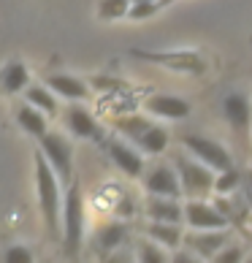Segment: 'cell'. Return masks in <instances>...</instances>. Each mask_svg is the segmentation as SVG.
Here are the masks:
<instances>
[{
  "label": "cell",
  "mask_w": 252,
  "mask_h": 263,
  "mask_svg": "<svg viewBox=\"0 0 252 263\" xmlns=\"http://www.w3.org/2000/svg\"><path fill=\"white\" fill-rule=\"evenodd\" d=\"M60 184L63 182L49 165V160L44 155H35V193H38L41 214H44V222L49 228L52 239L60 236V214H63V201H65Z\"/></svg>",
  "instance_id": "cell-1"
},
{
  "label": "cell",
  "mask_w": 252,
  "mask_h": 263,
  "mask_svg": "<svg viewBox=\"0 0 252 263\" xmlns=\"http://www.w3.org/2000/svg\"><path fill=\"white\" fill-rule=\"evenodd\" d=\"M173 168L179 174L182 193L187 198H206L209 193H215V168H209L206 163H201L198 158L190 160L185 155H173Z\"/></svg>",
  "instance_id": "cell-2"
},
{
  "label": "cell",
  "mask_w": 252,
  "mask_h": 263,
  "mask_svg": "<svg viewBox=\"0 0 252 263\" xmlns=\"http://www.w3.org/2000/svg\"><path fill=\"white\" fill-rule=\"evenodd\" d=\"M84 239V198L79 184H68L63 201V245L68 255H76Z\"/></svg>",
  "instance_id": "cell-3"
},
{
  "label": "cell",
  "mask_w": 252,
  "mask_h": 263,
  "mask_svg": "<svg viewBox=\"0 0 252 263\" xmlns=\"http://www.w3.org/2000/svg\"><path fill=\"white\" fill-rule=\"evenodd\" d=\"M41 155L49 160V165L54 168L57 177H60V182L71 184V174H73V147H71V141L60 133L46 130L41 136Z\"/></svg>",
  "instance_id": "cell-4"
},
{
  "label": "cell",
  "mask_w": 252,
  "mask_h": 263,
  "mask_svg": "<svg viewBox=\"0 0 252 263\" xmlns=\"http://www.w3.org/2000/svg\"><path fill=\"white\" fill-rule=\"evenodd\" d=\"M182 144H185V149H190L201 163H206L209 168H215V171H228V168H234V155H230L225 147H222L220 141L209 139V136L187 133L185 139H182Z\"/></svg>",
  "instance_id": "cell-5"
},
{
  "label": "cell",
  "mask_w": 252,
  "mask_h": 263,
  "mask_svg": "<svg viewBox=\"0 0 252 263\" xmlns=\"http://www.w3.org/2000/svg\"><path fill=\"white\" fill-rule=\"evenodd\" d=\"M230 241V228H211V231H192L185 233V245L198 260H215V255Z\"/></svg>",
  "instance_id": "cell-6"
},
{
  "label": "cell",
  "mask_w": 252,
  "mask_h": 263,
  "mask_svg": "<svg viewBox=\"0 0 252 263\" xmlns=\"http://www.w3.org/2000/svg\"><path fill=\"white\" fill-rule=\"evenodd\" d=\"M185 222L192 231H211V228H228L230 220L222 214L217 203H209L203 198H190L185 203Z\"/></svg>",
  "instance_id": "cell-7"
},
{
  "label": "cell",
  "mask_w": 252,
  "mask_h": 263,
  "mask_svg": "<svg viewBox=\"0 0 252 263\" xmlns=\"http://www.w3.org/2000/svg\"><path fill=\"white\" fill-rule=\"evenodd\" d=\"M144 187H147L149 196H171V198L185 196L179 174L173 165H154V168H149L144 174Z\"/></svg>",
  "instance_id": "cell-8"
},
{
  "label": "cell",
  "mask_w": 252,
  "mask_h": 263,
  "mask_svg": "<svg viewBox=\"0 0 252 263\" xmlns=\"http://www.w3.org/2000/svg\"><path fill=\"white\" fill-rule=\"evenodd\" d=\"M65 128L71 130L76 139H95V141H101L103 139V128L98 125V120L84 109V106H79L76 101H71V106L65 109Z\"/></svg>",
  "instance_id": "cell-9"
},
{
  "label": "cell",
  "mask_w": 252,
  "mask_h": 263,
  "mask_svg": "<svg viewBox=\"0 0 252 263\" xmlns=\"http://www.w3.org/2000/svg\"><path fill=\"white\" fill-rule=\"evenodd\" d=\"M144 109L152 117H160V120H185V117H190L192 106L185 98H179V95L158 92V95H152V98H147Z\"/></svg>",
  "instance_id": "cell-10"
},
{
  "label": "cell",
  "mask_w": 252,
  "mask_h": 263,
  "mask_svg": "<svg viewBox=\"0 0 252 263\" xmlns=\"http://www.w3.org/2000/svg\"><path fill=\"white\" fill-rule=\"evenodd\" d=\"M109 158L122 174H128L133 179L144 174V152L139 147H130V144H125L120 139H111L109 141Z\"/></svg>",
  "instance_id": "cell-11"
},
{
  "label": "cell",
  "mask_w": 252,
  "mask_h": 263,
  "mask_svg": "<svg viewBox=\"0 0 252 263\" xmlns=\"http://www.w3.org/2000/svg\"><path fill=\"white\" fill-rule=\"evenodd\" d=\"M133 54L149 63L177 68V71H185V73H203V63L196 52H133Z\"/></svg>",
  "instance_id": "cell-12"
},
{
  "label": "cell",
  "mask_w": 252,
  "mask_h": 263,
  "mask_svg": "<svg viewBox=\"0 0 252 263\" xmlns=\"http://www.w3.org/2000/svg\"><path fill=\"white\" fill-rule=\"evenodd\" d=\"M144 212L149 220L158 222H185V203H179V198L171 196H149Z\"/></svg>",
  "instance_id": "cell-13"
},
{
  "label": "cell",
  "mask_w": 252,
  "mask_h": 263,
  "mask_svg": "<svg viewBox=\"0 0 252 263\" xmlns=\"http://www.w3.org/2000/svg\"><path fill=\"white\" fill-rule=\"evenodd\" d=\"M222 114H225L228 125L239 133H244L252 128V106L247 101V95L241 92H230L225 101H222Z\"/></svg>",
  "instance_id": "cell-14"
},
{
  "label": "cell",
  "mask_w": 252,
  "mask_h": 263,
  "mask_svg": "<svg viewBox=\"0 0 252 263\" xmlns=\"http://www.w3.org/2000/svg\"><path fill=\"white\" fill-rule=\"evenodd\" d=\"M46 84L54 90V95L68 98V101H84V98H90V87H87V82H82L79 76L49 73V76H46Z\"/></svg>",
  "instance_id": "cell-15"
},
{
  "label": "cell",
  "mask_w": 252,
  "mask_h": 263,
  "mask_svg": "<svg viewBox=\"0 0 252 263\" xmlns=\"http://www.w3.org/2000/svg\"><path fill=\"white\" fill-rule=\"evenodd\" d=\"M147 236L154 239L158 245H163L166 250H177L185 239V231H182V222H158L152 220L147 226Z\"/></svg>",
  "instance_id": "cell-16"
},
{
  "label": "cell",
  "mask_w": 252,
  "mask_h": 263,
  "mask_svg": "<svg viewBox=\"0 0 252 263\" xmlns=\"http://www.w3.org/2000/svg\"><path fill=\"white\" fill-rule=\"evenodd\" d=\"M125 239H128V226L125 222H109L95 233V250H98V255H109L111 250L125 245Z\"/></svg>",
  "instance_id": "cell-17"
},
{
  "label": "cell",
  "mask_w": 252,
  "mask_h": 263,
  "mask_svg": "<svg viewBox=\"0 0 252 263\" xmlns=\"http://www.w3.org/2000/svg\"><path fill=\"white\" fill-rule=\"evenodd\" d=\"M168 141H171V133L163 128V125H154V122H152L149 128L144 130L133 144H135V147H139L144 155H163V152L168 149Z\"/></svg>",
  "instance_id": "cell-18"
},
{
  "label": "cell",
  "mask_w": 252,
  "mask_h": 263,
  "mask_svg": "<svg viewBox=\"0 0 252 263\" xmlns=\"http://www.w3.org/2000/svg\"><path fill=\"white\" fill-rule=\"evenodd\" d=\"M16 122H19V128H22L25 133L35 136V139H41V136L46 133V114L38 109V106H33V103L19 106L16 109Z\"/></svg>",
  "instance_id": "cell-19"
},
{
  "label": "cell",
  "mask_w": 252,
  "mask_h": 263,
  "mask_svg": "<svg viewBox=\"0 0 252 263\" xmlns=\"http://www.w3.org/2000/svg\"><path fill=\"white\" fill-rule=\"evenodd\" d=\"M25 98H27V103L38 106L44 114H57V98H54V90L49 84L46 87H41V84L25 87Z\"/></svg>",
  "instance_id": "cell-20"
},
{
  "label": "cell",
  "mask_w": 252,
  "mask_h": 263,
  "mask_svg": "<svg viewBox=\"0 0 252 263\" xmlns=\"http://www.w3.org/2000/svg\"><path fill=\"white\" fill-rule=\"evenodd\" d=\"M27 79H30V73H27V68L22 63H8L3 68V90L6 92H19L27 87Z\"/></svg>",
  "instance_id": "cell-21"
},
{
  "label": "cell",
  "mask_w": 252,
  "mask_h": 263,
  "mask_svg": "<svg viewBox=\"0 0 252 263\" xmlns=\"http://www.w3.org/2000/svg\"><path fill=\"white\" fill-rule=\"evenodd\" d=\"M149 125H152V122L144 120L141 114H130V117H120V120H114V128H117L128 141H135L144 130L149 128Z\"/></svg>",
  "instance_id": "cell-22"
},
{
  "label": "cell",
  "mask_w": 252,
  "mask_h": 263,
  "mask_svg": "<svg viewBox=\"0 0 252 263\" xmlns=\"http://www.w3.org/2000/svg\"><path fill=\"white\" fill-rule=\"evenodd\" d=\"M239 187H241V171L239 168L217 171V179H215V193L217 196H234Z\"/></svg>",
  "instance_id": "cell-23"
},
{
  "label": "cell",
  "mask_w": 252,
  "mask_h": 263,
  "mask_svg": "<svg viewBox=\"0 0 252 263\" xmlns=\"http://www.w3.org/2000/svg\"><path fill=\"white\" fill-rule=\"evenodd\" d=\"M133 0H101L98 3V16L101 19H122L130 14Z\"/></svg>",
  "instance_id": "cell-24"
},
{
  "label": "cell",
  "mask_w": 252,
  "mask_h": 263,
  "mask_svg": "<svg viewBox=\"0 0 252 263\" xmlns=\"http://www.w3.org/2000/svg\"><path fill=\"white\" fill-rule=\"evenodd\" d=\"M139 260L163 263V260H168V255L163 252V245H158L154 239H149V241H139Z\"/></svg>",
  "instance_id": "cell-25"
},
{
  "label": "cell",
  "mask_w": 252,
  "mask_h": 263,
  "mask_svg": "<svg viewBox=\"0 0 252 263\" xmlns=\"http://www.w3.org/2000/svg\"><path fill=\"white\" fill-rule=\"evenodd\" d=\"M241 258H244V247H241V245H230V241L215 255L217 263H236V260H241Z\"/></svg>",
  "instance_id": "cell-26"
},
{
  "label": "cell",
  "mask_w": 252,
  "mask_h": 263,
  "mask_svg": "<svg viewBox=\"0 0 252 263\" xmlns=\"http://www.w3.org/2000/svg\"><path fill=\"white\" fill-rule=\"evenodd\" d=\"M154 11H158V3H133L130 6V19H147V16H152Z\"/></svg>",
  "instance_id": "cell-27"
},
{
  "label": "cell",
  "mask_w": 252,
  "mask_h": 263,
  "mask_svg": "<svg viewBox=\"0 0 252 263\" xmlns=\"http://www.w3.org/2000/svg\"><path fill=\"white\" fill-rule=\"evenodd\" d=\"M6 260H8V263H27V260H33V255H30L25 247H8Z\"/></svg>",
  "instance_id": "cell-28"
},
{
  "label": "cell",
  "mask_w": 252,
  "mask_h": 263,
  "mask_svg": "<svg viewBox=\"0 0 252 263\" xmlns=\"http://www.w3.org/2000/svg\"><path fill=\"white\" fill-rule=\"evenodd\" d=\"M239 190L244 193V201H247V206H249V212H252V171L241 174V187H239Z\"/></svg>",
  "instance_id": "cell-29"
},
{
  "label": "cell",
  "mask_w": 252,
  "mask_h": 263,
  "mask_svg": "<svg viewBox=\"0 0 252 263\" xmlns=\"http://www.w3.org/2000/svg\"><path fill=\"white\" fill-rule=\"evenodd\" d=\"M133 3H160V0H133Z\"/></svg>",
  "instance_id": "cell-30"
},
{
  "label": "cell",
  "mask_w": 252,
  "mask_h": 263,
  "mask_svg": "<svg viewBox=\"0 0 252 263\" xmlns=\"http://www.w3.org/2000/svg\"><path fill=\"white\" fill-rule=\"evenodd\" d=\"M249 236H252V233H249Z\"/></svg>",
  "instance_id": "cell-31"
}]
</instances>
